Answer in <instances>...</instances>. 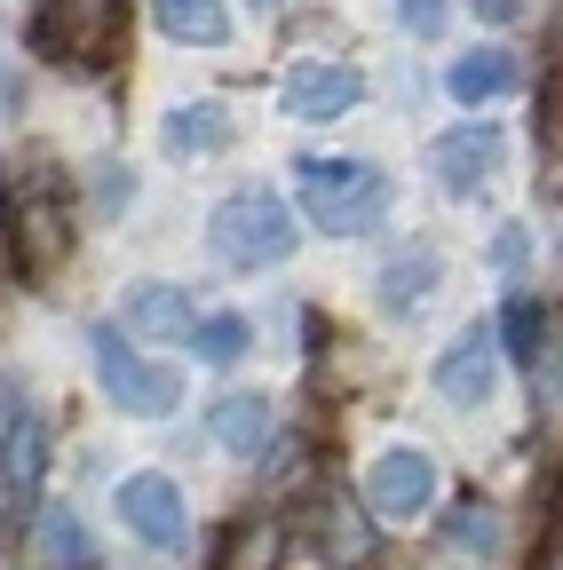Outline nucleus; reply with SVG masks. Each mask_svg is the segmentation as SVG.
I'll return each instance as SVG.
<instances>
[{"instance_id":"1","label":"nucleus","mask_w":563,"mask_h":570,"mask_svg":"<svg viewBox=\"0 0 563 570\" xmlns=\"http://www.w3.org/2000/svg\"><path fill=\"white\" fill-rule=\"evenodd\" d=\"M88 373H96L104 404L127 412V420H175L191 404V373L167 365V356H144L119 317H96L88 325Z\"/></svg>"},{"instance_id":"2","label":"nucleus","mask_w":563,"mask_h":570,"mask_svg":"<svg viewBox=\"0 0 563 570\" xmlns=\"http://www.w3.org/2000/svg\"><path fill=\"white\" fill-rule=\"evenodd\" d=\"M294 246H302V223H294V206L270 183H246V190L206 206V254H215L223 269H239V277L294 262Z\"/></svg>"},{"instance_id":"3","label":"nucleus","mask_w":563,"mask_h":570,"mask_svg":"<svg viewBox=\"0 0 563 570\" xmlns=\"http://www.w3.org/2000/svg\"><path fill=\"white\" fill-rule=\"evenodd\" d=\"M294 214L326 238H373L389 214V175L373 159H294Z\"/></svg>"},{"instance_id":"4","label":"nucleus","mask_w":563,"mask_h":570,"mask_svg":"<svg viewBox=\"0 0 563 570\" xmlns=\"http://www.w3.org/2000/svg\"><path fill=\"white\" fill-rule=\"evenodd\" d=\"M111 515H119V531L144 547V554H191V491L167 475V468H135V475H119V491H111Z\"/></svg>"},{"instance_id":"5","label":"nucleus","mask_w":563,"mask_h":570,"mask_svg":"<svg viewBox=\"0 0 563 570\" xmlns=\"http://www.w3.org/2000/svg\"><path fill=\"white\" fill-rule=\"evenodd\" d=\"M437 491H445V468L429 444H381L366 460V499L389 515V523H420L437 515Z\"/></svg>"},{"instance_id":"6","label":"nucleus","mask_w":563,"mask_h":570,"mask_svg":"<svg viewBox=\"0 0 563 570\" xmlns=\"http://www.w3.org/2000/svg\"><path fill=\"white\" fill-rule=\"evenodd\" d=\"M366 104V71L341 63V56H294L287 71H278V111L302 119V127H326L341 111Z\"/></svg>"},{"instance_id":"7","label":"nucleus","mask_w":563,"mask_h":570,"mask_svg":"<svg viewBox=\"0 0 563 570\" xmlns=\"http://www.w3.org/2000/svg\"><path fill=\"white\" fill-rule=\"evenodd\" d=\"M429 389H437L453 412H484L492 396H501V333H492V325H460L453 348L437 356Z\"/></svg>"},{"instance_id":"8","label":"nucleus","mask_w":563,"mask_h":570,"mask_svg":"<svg viewBox=\"0 0 563 570\" xmlns=\"http://www.w3.org/2000/svg\"><path fill=\"white\" fill-rule=\"evenodd\" d=\"M501 167H508V135L492 127V119H460V127H445V135L429 142V175H437L453 198H476Z\"/></svg>"},{"instance_id":"9","label":"nucleus","mask_w":563,"mask_h":570,"mask_svg":"<svg viewBox=\"0 0 563 570\" xmlns=\"http://www.w3.org/2000/svg\"><path fill=\"white\" fill-rule=\"evenodd\" d=\"M516 88H524V63H516L508 40H476V48H460V56L445 63V96H453L460 111H484V104H501V96H516Z\"/></svg>"},{"instance_id":"10","label":"nucleus","mask_w":563,"mask_h":570,"mask_svg":"<svg viewBox=\"0 0 563 570\" xmlns=\"http://www.w3.org/2000/svg\"><path fill=\"white\" fill-rule=\"evenodd\" d=\"M231 142H239V111L223 96H198V104L159 111V151L167 159H215V151H231Z\"/></svg>"},{"instance_id":"11","label":"nucleus","mask_w":563,"mask_h":570,"mask_svg":"<svg viewBox=\"0 0 563 570\" xmlns=\"http://www.w3.org/2000/svg\"><path fill=\"white\" fill-rule=\"evenodd\" d=\"M206 428H215V452L223 460H262L270 436H278V396L270 389H231Z\"/></svg>"},{"instance_id":"12","label":"nucleus","mask_w":563,"mask_h":570,"mask_svg":"<svg viewBox=\"0 0 563 570\" xmlns=\"http://www.w3.org/2000/svg\"><path fill=\"white\" fill-rule=\"evenodd\" d=\"M437 285H445V254H437V246H397V254L381 262V277H373V302H381L389 317H412V309L437 302Z\"/></svg>"},{"instance_id":"13","label":"nucleus","mask_w":563,"mask_h":570,"mask_svg":"<svg viewBox=\"0 0 563 570\" xmlns=\"http://www.w3.org/2000/svg\"><path fill=\"white\" fill-rule=\"evenodd\" d=\"M32 562H40V570H104L96 531H88V515L72 508V499H48V508H40V523H32Z\"/></svg>"},{"instance_id":"14","label":"nucleus","mask_w":563,"mask_h":570,"mask_svg":"<svg viewBox=\"0 0 563 570\" xmlns=\"http://www.w3.org/2000/svg\"><path fill=\"white\" fill-rule=\"evenodd\" d=\"M119 325L152 333V341H191L198 309H191V294H183V285H135V294H127V317H119Z\"/></svg>"},{"instance_id":"15","label":"nucleus","mask_w":563,"mask_h":570,"mask_svg":"<svg viewBox=\"0 0 563 570\" xmlns=\"http://www.w3.org/2000/svg\"><path fill=\"white\" fill-rule=\"evenodd\" d=\"M152 24H159V40H175V48H223V40H231L223 0H152Z\"/></svg>"},{"instance_id":"16","label":"nucleus","mask_w":563,"mask_h":570,"mask_svg":"<svg viewBox=\"0 0 563 570\" xmlns=\"http://www.w3.org/2000/svg\"><path fill=\"white\" fill-rule=\"evenodd\" d=\"M191 348H198V365H239V356L254 348V317L246 309H198Z\"/></svg>"},{"instance_id":"17","label":"nucleus","mask_w":563,"mask_h":570,"mask_svg":"<svg viewBox=\"0 0 563 570\" xmlns=\"http://www.w3.org/2000/svg\"><path fill=\"white\" fill-rule=\"evenodd\" d=\"M40 460H48V428H40L32 412H17L9 428H0V468H9V483H17V491H32V483L48 475Z\"/></svg>"},{"instance_id":"18","label":"nucleus","mask_w":563,"mask_h":570,"mask_svg":"<svg viewBox=\"0 0 563 570\" xmlns=\"http://www.w3.org/2000/svg\"><path fill=\"white\" fill-rule=\"evenodd\" d=\"M492 333H501V356H516V365H532L540 373V356H547V317H540V302L532 294H508V309H501V325H492Z\"/></svg>"},{"instance_id":"19","label":"nucleus","mask_w":563,"mask_h":570,"mask_svg":"<svg viewBox=\"0 0 563 570\" xmlns=\"http://www.w3.org/2000/svg\"><path fill=\"white\" fill-rule=\"evenodd\" d=\"M445 539H453V554H468V562H501V554H508L501 515H492V508H476V499L445 515Z\"/></svg>"},{"instance_id":"20","label":"nucleus","mask_w":563,"mask_h":570,"mask_svg":"<svg viewBox=\"0 0 563 570\" xmlns=\"http://www.w3.org/2000/svg\"><path fill=\"white\" fill-rule=\"evenodd\" d=\"M453 24V0H397V32H412V40H437Z\"/></svg>"},{"instance_id":"21","label":"nucleus","mask_w":563,"mask_h":570,"mask_svg":"<svg viewBox=\"0 0 563 570\" xmlns=\"http://www.w3.org/2000/svg\"><path fill=\"white\" fill-rule=\"evenodd\" d=\"M127 198H135V175H127L119 159H104V167H96V214L111 223V214H127Z\"/></svg>"},{"instance_id":"22","label":"nucleus","mask_w":563,"mask_h":570,"mask_svg":"<svg viewBox=\"0 0 563 570\" xmlns=\"http://www.w3.org/2000/svg\"><path fill=\"white\" fill-rule=\"evenodd\" d=\"M524 9H532V0H476V17H484V24H516Z\"/></svg>"},{"instance_id":"23","label":"nucleus","mask_w":563,"mask_h":570,"mask_svg":"<svg viewBox=\"0 0 563 570\" xmlns=\"http://www.w3.org/2000/svg\"><path fill=\"white\" fill-rule=\"evenodd\" d=\"M492 262H501V269H516V262H524V230H516V223L492 238Z\"/></svg>"},{"instance_id":"24","label":"nucleus","mask_w":563,"mask_h":570,"mask_svg":"<svg viewBox=\"0 0 563 570\" xmlns=\"http://www.w3.org/2000/svg\"><path fill=\"white\" fill-rule=\"evenodd\" d=\"M540 365H547V381H555V404H563V348H547Z\"/></svg>"},{"instance_id":"25","label":"nucleus","mask_w":563,"mask_h":570,"mask_svg":"<svg viewBox=\"0 0 563 570\" xmlns=\"http://www.w3.org/2000/svg\"><path fill=\"white\" fill-rule=\"evenodd\" d=\"M254 9H287V0H254Z\"/></svg>"},{"instance_id":"26","label":"nucleus","mask_w":563,"mask_h":570,"mask_svg":"<svg viewBox=\"0 0 563 570\" xmlns=\"http://www.w3.org/2000/svg\"><path fill=\"white\" fill-rule=\"evenodd\" d=\"M555 570H563V562H555Z\"/></svg>"}]
</instances>
